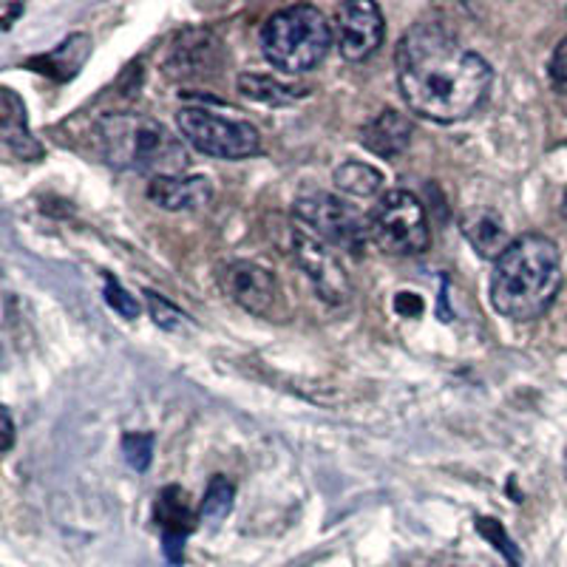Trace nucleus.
I'll return each instance as SVG.
<instances>
[{"instance_id":"nucleus-23","label":"nucleus","mask_w":567,"mask_h":567,"mask_svg":"<svg viewBox=\"0 0 567 567\" xmlns=\"http://www.w3.org/2000/svg\"><path fill=\"white\" fill-rule=\"evenodd\" d=\"M103 292H105V303H109L116 316H123L125 321H136V318H140V301H136V296H131V292L125 290L123 284L116 281V278L105 276Z\"/></svg>"},{"instance_id":"nucleus-19","label":"nucleus","mask_w":567,"mask_h":567,"mask_svg":"<svg viewBox=\"0 0 567 567\" xmlns=\"http://www.w3.org/2000/svg\"><path fill=\"white\" fill-rule=\"evenodd\" d=\"M336 185L343 194L367 199V196H374L383 187V174L369 162H343L341 168L336 171Z\"/></svg>"},{"instance_id":"nucleus-17","label":"nucleus","mask_w":567,"mask_h":567,"mask_svg":"<svg viewBox=\"0 0 567 567\" xmlns=\"http://www.w3.org/2000/svg\"><path fill=\"white\" fill-rule=\"evenodd\" d=\"M156 523L162 525V536H182L187 539V534L196 528V514L187 508L185 491L171 485L159 494V503H156Z\"/></svg>"},{"instance_id":"nucleus-16","label":"nucleus","mask_w":567,"mask_h":567,"mask_svg":"<svg viewBox=\"0 0 567 567\" xmlns=\"http://www.w3.org/2000/svg\"><path fill=\"white\" fill-rule=\"evenodd\" d=\"M89 54H91V40L85 38V34H71V38L63 40L54 52L32 60V65L38 71H43V74H49V78L63 83V80H71L80 69H83Z\"/></svg>"},{"instance_id":"nucleus-27","label":"nucleus","mask_w":567,"mask_h":567,"mask_svg":"<svg viewBox=\"0 0 567 567\" xmlns=\"http://www.w3.org/2000/svg\"><path fill=\"white\" fill-rule=\"evenodd\" d=\"M3 452H9L14 443V423H12V412L9 409H3Z\"/></svg>"},{"instance_id":"nucleus-9","label":"nucleus","mask_w":567,"mask_h":567,"mask_svg":"<svg viewBox=\"0 0 567 567\" xmlns=\"http://www.w3.org/2000/svg\"><path fill=\"white\" fill-rule=\"evenodd\" d=\"M221 290L245 312L258 318H281L284 296L276 276L252 261H233L221 270Z\"/></svg>"},{"instance_id":"nucleus-4","label":"nucleus","mask_w":567,"mask_h":567,"mask_svg":"<svg viewBox=\"0 0 567 567\" xmlns=\"http://www.w3.org/2000/svg\"><path fill=\"white\" fill-rule=\"evenodd\" d=\"M336 32L323 12L310 3L278 9L261 29V54L284 74H303L327 60Z\"/></svg>"},{"instance_id":"nucleus-14","label":"nucleus","mask_w":567,"mask_h":567,"mask_svg":"<svg viewBox=\"0 0 567 567\" xmlns=\"http://www.w3.org/2000/svg\"><path fill=\"white\" fill-rule=\"evenodd\" d=\"M412 123L400 111L386 109L381 114H374L367 125L361 128V142L372 154L394 159L412 145Z\"/></svg>"},{"instance_id":"nucleus-3","label":"nucleus","mask_w":567,"mask_h":567,"mask_svg":"<svg viewBox=\"0 0 567 567\" xmlns=\"http://www.w3.org/2000/svg\"><path fill=\"white\" fill-rule=\"evenodd\" d=\"M97 142L105 162L120 171L182 176L187 154L179 136L145 114H105L97 123Z\"/></svg>"},{"instance_id":"nucleus-11","label":"nucleus","mask_w":567,"mask_h":567,"mask_svg":"<svg viewBox=\"0 0 567 567\" xmlns=\"http://www.w3.org/2000/svg\"><path fill=\"white\" fill-rule=\"evenodd\" d=\"M221 60H225V52H221L219 38H213L210 32H185L171 52L168 74L182 80L202 78V74L219 71Z\"/></svg>"},{"instance_id":"nucleus-18","label":"nucleus","mask_w":567,"mask_h":567,"mask_svg":"<svg viewBox=\"0 0 567 567\" xmlns=\"http://www.w3.org/2000/svg\"><path fill=\"white\" fill-rule=\"evenodd\" d=\"M239 91L245 97L256 100L261 105H290L307 94L303 85L281 83V80L270 78V74H241Z\"/></svg>"},{"instance_id":"nucleus-6","label":"nucleus","mask_w":567,"mask_h":567,"mask_svg":"<svg viewBox=\"0 0 567 567\" xmlns=\"http://www.w3.org/2000/svg\"><path fill=\"white\" fill-rule=\"evenodd\" d=\"M369 239L389 256H420L432 245L425 207L409 190H389L369 213Z\"/></svg>"},{"instance_id":"nucleus-15","label":"nucleus","mask_w":567,"mask_h":567,"mask_svg":"<svg viewBox=\"0 0 567 567\" xmlns=\"http://www.w3.org/2000/svg\"><path fill=\"white\" fill-rule=\"evenodd\" d=\"M463 233L480 256L494 258V261L503 256L511 247V241H514L508 236V230H505L503 219L491 210H471L463 219Z\"/></svg>"},{"instance_id":"nucleus-10","label":"nucleus","mask_w":567,"mask_h":567,"mask_svg":"<svg viewBox=\"0 0 567 567\" xmlns=\"http://www.w3.org/2000/svg\"><path fill=\"white\" fill-rule=\"evenodd\" d=\"M386 38V23L372 0H352L336 12V45L343 60L363 63L372 58Z\"/></svg>"},{"instance_id":"nucleus-5","label":"nucleus","mask_w":567,"mask_h":567,"mask_svg":"<svg viewBox=\"0 0 567 567\" xmlns=\"http://www.w3.org/2000/svg\"><path fill=\"white\" fill-rule=\"evenodd\" d=\"M176 125L187 145L213 159H250L261 154V134L241 116H227L213 109L190 105L176 114Z\"/></svg>"},{"instance_id":"nucleus-24","label":"nucleus","mask_w":567,"mask_h":567,"mask_svg":"<svg viewBox=\"0 0 567 567\" xmlns=\"http://www.w3.org/2000/svg\"><path fill=\"white\" fill-rule=\"evenodd\" d=\"M148 296V307H151V316H154L156 327L162 329H182V323H185V312H179L174 307V303H168L162 296H156V292H145Z\"/></svg>"},{"instance_id":"nucleus-2","label":"nucleus","mask_w":567,"mask_h":567,"mask_svg":"<svg viewBox=\"0 0 567 567\" xmlns=\"http://www.w3.org/2000/svg\"><path fill=\"white\" fill-rule=\"evenodd\" d=\"M561 290V256L554 239L525 233L496 258L491 303L499 316L528 323L554 307Z\"/></svg>"},{"instance_id":"nucleus-26","label":"nucleus","mask_w":567,"mask_h":567,"mask_svg":"<svg viewBox=\"0 0 567 567\" xmlns=\"http://www.w3.org/2000/svg\"><path fill=\"white\" fill-rule=\"evenodd\" d=\"M423 298L414 296V292H398V296H394V312H398V316L417 318L423 316Z\"/></svg>"},{"instance_id":"nucleus-7","label":"nucleus","mask_w":567,"mask_h":567,"mask_svg":"<svg viewBox=\"0 0 567 567\" xmlns=\"http://www.w3.org/2000/svg\"><path fill=\"white\" fill-rule=\"evenodd\" d=\"M298 225L327 241L332 250L361 252L369 239V216L332 194H303L292 205Z\"/></svg>"},{"instance_id":"nucleus-13","label":"nucleus","mask_w":567,"mask_h":567,"mask_svg":"<svg viewBox=\"0 0 567 567\" xmlns=\"http://www.w3.org/2000/svg\"><path fill=\"white\" fill-rule=\"evenodd\" d=\"M0 136H3V145L20 159H40L43 156V145L34 140L32 128H29L27 105L12 89L0 91Z\"/></svg>"},{"instance_id":"nucleus-22","label":"nucleus","mask_w":567,"mask_h":567,"mask_svg":"<svg viewBox=\"0 0 567 567\" xmlns=\"http://www.w3.org/2000/svg\"><path fill=\"white\" fill-rule=\"evenodd\" d=\"M123 454L134 471H148L151 457H154V434L151 432H131L123 437Z\"/></svg>"},{"instance_id":"nucleus-1","label":"nucleus","mask_w":567,"mask_h":567,"mask_svg":"<svg viewBox=\"0 0 567 567\" xmlns=\"http://www.w3.org/2000/svg\"><path fill=\"white\" fill-rule=\"evenodd\" d=\"M398 85L414 114L432 123H463L488 100L494 71L440 20H420L398 43Z\"/></svg>"},{"instance_id":"nucleus-12","label":"nucleus","mask_w":567,"mask_h":567,"mask_svg":"<svg viewBox=\"0 0 567 567\" xmlns=\"http://www.w3.org/2000/svg\"><path fill=\"white\" fill-rule=\"evenodd\" d=\"M148 196L165 210H199L213 202L207 176H156L148 182Z\"/></svg>"},{"instance_id":"nucleus-21","label":"nucleus","mask_w":567,"mask_h":567,"mask_svg":"<svg viewBox=\"0 0 567 567\" xmlns=\"http://www.w3.org/2000/svg\"><path fill=\"white\" fill-rule=\"evenodd\" d=\"M474 525H477L480 534H483L485 539H488L491 545H494V548L499 550V554H503L505 559H508L511 567L523 565V556H519V548H516L514 539H511V536L505 534V528L499 523H496V519H491V516H480V519H474Z\"/></svg>"},{"instance_id":"nucleus-25","label":"nucleus","mask_w":567,"mask_h":567,"mask_svg":"<svg viewBox=\"0 0 567 567\" xmlns=\"http://www.w3.org/2000/svg\"><path fill=\"white\" fill-rule=\"evenodd\" d=\"M548 74H550V83L559 94H567V38L556 45L554 58H550L548 65Z\"/></svg>"},{"instance_id":"nucleus-29","label":"nucleus","mask_w":567,"mask_h":567,"mask_svg":"<svg viewBox=\"0 0 567 567\" xmlns=\"http://www.w3.org/2000/svg\"><path fill=\"white\" fill-rule=\"evenodd\" d=\"M561 216H565L567 221V190H565V199H561Z\"/></svg>"},{"instance_id":"nucleus-28","label":"nucleus","mask_w":567,"mask_h":567,"mask_svg":"<svg viewBox=\"0 0 567 567\" xmlns=\"http://www.w3.org/2000/svg\"><path fill=\"white\" fill-rule=\"evenodd\" d=\"M23 14V7L20 3H14V7H3V32H9L14 23V18H20Z\"/></svg>"},{"instance_id":"nucleus-20","label":"nucleus","mask_w":567,"mask_h":567,"mask_svg":"<svg viewBox=\"0 0 567 567\" xmlns=\"http://www.w3.org/2000/svg\"><path fill=\"white\" fill-rule=\"evenodd\" d=\"M233 499H236V485L227 477H221V474H216V477L207 483L205 499H202L199 505V519H205V523L210 525L221 523V519L233 511Z\"/></svg>"},{"instance_id":"nucleus-8","label":"nucleus","mask_w":567,"mask_h":567,"mask_svg":"<svg viewBox=\"0 0 567 567\" xmlns=\"http://www.w3.org/2000/svg\"><path fill=\"white\" fill-rule=\"evenodd\" d=\"M292 258L301 267L303 276L310 278L318 296L327 303H349L352 298V281H349L347 270H343L341 258L327 241L312 236L307 227H296L292 230Z\"/></svg>"}]
</instances>
